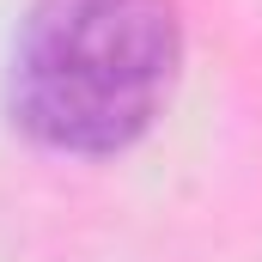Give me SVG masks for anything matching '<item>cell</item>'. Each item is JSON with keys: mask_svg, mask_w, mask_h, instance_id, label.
I'll use <instances>...</instances> for the list:
<instances>
[{"mask_svg": "<svg viewBox=\"0 0 262 262\" xmlns=\"http://www.w3.org/2000/svg\"><path fill=\"white\" fill-rule=\"evenodd\" d=\"M177 67V0H31L6 55V116L49 152L110 159L159 122Z\"/></svg>", "mask_w": 262, "mask_h": 262, "instance_id": "1", "label": "cell"}]
</instances>
